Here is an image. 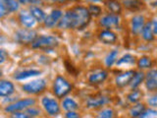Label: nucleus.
<instances>
[{
	"label": "nucleus",
	"mask_w": 157,
	"mask_h": 118,
	"mask_svg": "<svg viewBox=\"0 0 157 118\" xmlns=\"http://www.w3.org/2000/svg\"><path fill=\"white\" fill-rule=\"evenodd\" d=\"M151 23V29H152V32H153L154 36L157 33V22H156V19H153L152 21H150Z\"/></svg>",
	"instance_id": "79ce46f5"
},
{
	"label": "nucleus",
	"mask_w": 157,
	"mask_h": 118,
	"mask_svg": "<svg viewBox=\"0 0 157 118\" xmlns=\"http://www.w3.org/2000/svg\"><path fill=\"white\" fill-rule=\"evenodd\" d=\"M135 71L134 70H128L125 71L119 75H117L115 77V84L118 88H125L128 85H130V83L134 76Z\"/></svg>",
	"instance_id": "f8f14e48"
},
{
	"label": "nucleus",
	"mask_w": 157,
	"mask_h": 118,
	"mask_svg": "<svg viewBox=\"0 0 157 118\" xmlns=\"http://www.w3.org/2000/svg\"><path fill=\"white\" fill-rule=\"evenodd\" d=\"M98 38L104 44H114L117 41L118 37L111 30H102L98 34Z\"/></svg>",
	"instance_id": "2eb2a0df"
},
{
	"label": "nucleus",
	"mask_w": 157,
	"mask_h": 118,
	"mask_svg": "<svg viewBox=\"0 0 157 118\" xmlns=\"http://www.w3.org/2000/svg\"><path fill=\"white\" fill-rule=\"evenodd\" d=\"M139 118H157V111L154 108H145Z\"/></svg>",
	"instance_id": "2f4dec72"
},
{
	"label": "nucleus",
	"mask_w": 157,
	"mask_h": 118,
	"mask_svg": "<svg viewBox=\"0 0 157 118\" xmlns=\"http://www.w3.org/2000/svg\"><path fill=\"white\" fill-rule=\"evenodd\" d=\"M72 1H77V0H72Z\"/></svg>",
	"instance_id": "de8ad7c7"
},
{
	"label": "nucleus",
	"mask_w": 157,
	"mask_h": 118,
	"mask_svg": "<svg viewBox=\"0 0 157 118\" xmlns=\"http://www.w3.org/2000/svg\"><path fill=\"white\" fill-rule=\"evenodd\" d=\"M147 103L149 104V106H152L153 108H155L156 105H157V96H156V95H153L152 96L147 98Z\"/></svg>",
	"instance_id": "ea45409f"
},
{
	"label": "nucleus",
	"mask_w": 157,
	"mask_h": 118,
	"mask_svg": "<svg viewBox=\"0 0 157 118\" xmlns=\"http://www.w3.org/2000/svg\"><path fill=\"white\" fill-rule=\"evenodd\" d=\"M88 2H91V3H96V2H101L103 0H86Z\"/></svg>",
	"instance_id": "37998d69"
},
{
	"label": "nucleus",
	"mask_w": 157,
	"mask_h": 118,
	"mask_svg": "<svg viewBox=\"0 0 157 118\" xmlns=\"http://www.w3.org/2000/svg\"><path fill=\"white\" fill-rule=\"evenodd\" d=\"M8 57H9L8 52L5 50V49H0V65L6 61Z\"/></svg>",
	"instance_id": "e433bc0d"
},
{
	"label": "nucleus",
	"mask_w": 157,
	"mask_h": 118,
	"mask_svg": "<svg viewBox=\"0 0 157 118\" xmlns=\"http://www.w3.org/2000/svg\"><path fill=\"white\" fill-rule=\"evenodd\" d=\"M124 7L132 12H136L144 8V3L141 0H124L123 1Z\"/></svg>",
	"instance_id": "a211bd4d"
},
{
	"label": "nucleus",
	"mask_w": 157,
	"mask_h": 118,
	"mask_svg": "<svg viewBox=\"0 0 157 118\" xmlns=\"http://www.w3.org/2000/svg\"><path fill=\"white\" fill-rule=\"evenodd\" d=\"M73 90L72 84L69 82L65 77L58 75L53 82L52 91L54 96L57 98H64L66 97Z\"/></svg>",
	"instance_id": "f03ea898"
},
{
	"label": "nucleus",
	"mask_w": 157,
	"mask_h": 118,
	"mask_svg": "<svg viewBox=\"0 0 157 118\" xmlns=\"http://www.w3.org/2000/svg\"><path fill=\"white\" fill-rule=\"evenodd\" d=\"M137 67L140 70H144V69H151L153 66V61H152L151 57L149 56H141L136 62Z\"/></svg>",
	"instance_id": "a878e982"
},
{
	"label": "nucleus",
	"mask_w": 157,
	"mask_h": 118,
	"mask_svg": "<svg viewBox=\"0 0 157 118\" xmlns=\"http://www.w3.org/2000/svg\"><path fill=\"white\" fill-rule=\"evenodd\" d=\"M37 37V33L32 29H21L16 32L15 38L21 44H32Z\"/></svg>",
	"instance_id": "0eeeda50"
},
{
	"label": "nucleus",
	"mask_w": 157,
	"mask_h": 118,
	"mask_svg": "<svg viewBox=\"0 0 157 118\" xmlns=\"http://www.w3.org/2000/svg\"><path fill=\"white\" fill-rule=\"evenodd\" d=\"M107 78H108V72L106 70H103V69L96 70L88 76V83L94 86L101 85V84H103L106 81Z\"/></svg>",
	"instance_id": "ddd939ff"
},
{
	"label": "nucleus",
	"mask_w": 157,
	"mask_h": 118,
	"mask_svg": "<svg viewBox=\"0 0 157 118\" xmlns=\"http://www.w3.org/2000/svg\"><path fill=\"white\" fill-rule=\"evenodd\" d=\"M19 20H20V23L27 29H32L34 25H36V20L33 19L32 14L26 11V10H23V11L19 14Z\"/></svg>",
	"instance_id": "dca6fc26"
},
{
	"label": "nucleus",
	"mask_w": 157,
	"mask_h": 118,
	"mask_svg": "<svg viewBox=\"0 0 157 118\" xmlns=\"http://www.w3.org/2000/svg\"><path fill=\"white\" fill-rule=\"evenodd\" d=\"M140 34H141V37L147 42H151V41H154L155 36H154L153 32H152L150 21L149 22H145L144 26V28H142L141 32H140Z\"/></svg>",
	"instance_id": "aec40b11"
},
{
	"label": "nucleus",
	"mask_w": 157,
	"mask_h": 118,
	"mask_svg": "<svg viewBox=\"0 0 157 118\" xmlns=\"http://www.w3.org/2000/svg\"><path fill=\"white\" fill-rule=\"evenodd\" d=\"M11 118H31L25 111H17L11 113Z\"/></svg>",
	"instance_id": "c9c22d12"
},
{
	"label": "nucleus",
	"mask_w": 157,
	"mask_h": 118,
	"mask_svg": "<svg viewBox=\"0 0 157 118\" xmlns=\"http://www.w3.org/2000/svg\"><path fill=\"white\" fill-rule=\"evenodd\" d=\"M105 6L110 14L119 16L122 12V4L118 0H107L105 2Z\"/></svg>",
	"instance_id": "5701e85b"
},
{
	"label": "nucleus",
	"mask_w": 157,
	"mask_h": 118,
	"mask_svg": "<svg viewBox=\"0 0 157 118\" xmlns=\"http://www.w3.org/2000/svg\"><path fill=\"white\" fill-rule=\"evenodd\" d=\"M88 12H90V17H98L102 14V9L100 6H98L96 4H90L87 8Z\"/></svg>",
	"instance_id": "c756f323"
},
{
	"label": "nucleus",
	"mask_w": 157,
	"mask_h": 118,
	"mask_svg": "<svg viewBox=\"0 0 157 118\" xmlns=\"http://www.w3.org/2000/svg\"><path fill=\"white\" fill-rule=\"evenodd\" d=\"M40 2V0H18V3L23 4V5H28V4H36Z\"/></svg>",
	"instance_id": "a19ab883"
},
{
	"label": "nucleus",
	"mask_w": 157,
	"mask_h": 118,
	"mask_svg": "<svg viewBox=\"0 0 157 118\" xmlns=\"http://www.w3.org/2000/svg\"><path fill=\"white\" fill-rule=\"evenodd\" d=\"M58 38L54 36H46V34H42V36L37 37L32 43V47L36 49H44V50H48V49L54 48L58 45Z\"/></svg>",
	"instance_id": "7ed1b4c3"
},
{
	"label": "nucleus",
	"mask_w": 157,
	"mask_h": 118,
	"mask_svg": "<svg viewBox=\"0 0 157 118\" xmlns=\"http://www.w3.org/2000/svg\"><path fill=\"white\" fill-rule=\"evenodd\" d=\"M118 55H119V51H118L117 49H113V50H111L109 53H108L105 57V60H104L106 67L111 68L113 65H114L117 61Z\"/></svg>",
	"instance_id": "bb28decb"
},
{
	"label": "nucleus",
	"mask_w": 157,
	"mask_h": 118,
	"mask_svg": "<svg viewBox=\"0 0 157 118\" xmlns=\"http://www.w3.org/2000/svg\"><path fill=\"white\" fill-rule=\"evenodd\" d=\"M145 1H152V0H145ZM154 1H155V0H154Z\"/></svg>",
	"instance_id": "49530a36"
},
{
	"label": "nucleus",
	"mask_w": 157,
	"mask_h": 118,
	"mask_svg": "<svg viewBox=\"0 0 157 118\" xmlns=\"http://www.w3.org/2000/svg\"><path fill=\"white\" fill-rule=\"evenodd\" d=\"M63 16V12L59 9H54L51 11V13L45 17L43 21L44 26L48 29H52L55 26H57L58 22L60 21V19Z\"/></svg>",
	"instance_id": "9d476101"
},
{
	"label": "nucleus",
	"mask_w": 157,
	"mask_h": 118,
	"mask_svg": "<svg viewBox=\"0 0 157 118\" xmlns=\"http://www.w3.org/2000/svg\"><path fill=\"white\" fill-rule=\"evenodd\" d=\"M41 105L43 107L44 111H45L49 116H57L60 114L61 112V106L59 102L55 98L44 96L41 100Z\"/></svg>",
	"instance_id": "423d86ee"
},
{
	"label": "nucleus",
	"mask_w": 157,
	"mask_h": 118,
	"mask_svg": "<svg viewBox=\"0 0 157 118\" xmlns=\"http://www.w3.org/2000/svg\"><path fill=\"white\" fill-rule=\"evenodd\" d=\"M144 84L147 91L155 92L157 90V71L156 69L151 68L144 75Z\"/></svg>",
	"instance_id": "1a4fd4ad"
},
{
	"label": "nucleus",
	"mask_w": 157,
	"mask_h": 118,
	"mask_svg": "<svg viewBox=\"0 0 157 118\" xmlns=\"http://www.w3.org/2000/svg\"><path fill=\"white\" fill-rule=\"evenodd\" d=\"M5 2H6V6L9 13L16 12L19 10V3L16 0H5Z\"/></svg>",
	"instance_id": "473e14b6"
},
{
	"label": "nucleus",
	"mask_w": 157,
	"mask_h": 118,
	"mask_svg": "<svg viewBox=\"0 0 157 118\" xmlns=\"http://www.w3.org/2000/svg\"><path fill=\"white\" fill-rule=\"evenodd\" d=\"M65 66H66V69H67V71L70 73V74H74V75L76 76V74H77V70H76V68L73 66V64L70 63L69 61H65Z\"/></svg>",
	"instance_id": "4c0bfd02"
},
{
	"label": "nucleus",
	"mask_w": 157,
	"mask_h": 118,
	"mask_svg": "<svg viewBox=\"0 0 157 118\" xmlns=\"http://www.w3.org/2000/svg\"><path fill=\"white\" fill-rule=\"evenodd\" d=\"M100 26L105 28V30H111V29H117L120 25V18L118 15L114 14H107L103 16L99 21Z\"/></svg>",
	"instance_id": "6e6552de"
},
{
	"label": "nucleus",
	"mask_w": 157,
	"mask_h": 118,
	"mask_svg": "<svg viewBox=\"0 0 157 118\" xmlns=\"http://www.w3.org/2000/svg\"><path fill=\"white\" fill-rule=\"evenodd\" d=\"M115 116V112L113 110V108L107 107L104 108L99 111V113L97 114V118H114Z\"/></svg>",
	"instance_id": "7c9ffc66"
},
{
	"label": "nucleus",
	"mask_w": 157,
	"mask_h": 118,
	"mask_svg": "<svg viewBox=\"0 0 157 118\" xmlns=\"http://www.w3.org/2000/svg\"><path fill=\"white\" fill-rule=\"evenodd\" d=\"M47 83L44 79H36V80L24 84L22 86V90L29 95H38L45 91Z\"/></svg>",
	"instance_id": "20e7f679"
},
{
	"label": "nucleus",
	"mask_w": 157,
	"mask_h": 118,
	"mask_svg": "<svg viewBox=\"0 0 157 118\" xmlns=\"http://www.w3.org/2000/svg\"><path fill=\"white\" fill-rule=\"evenodd\" d=\"M36 104V98L33 97H27V98H22V100H17L11 104H8L5 107V112L7 113H13V112H17V111H24L26 110L28 107H31Z\"/></svg>",
	"instance_id": "39448f33"
},
{
	"label": "nucleus",
	"mask_w": 157,
	"mask_h": 118,
	"mask_svg": "<svg viewBox=\"0 0 157 118\" xmlns=\"http://www.w3.org/2000/svg\"><path fill=\"white\" fill-rule=\"evenodd\" d=\"M14 92L15 86L12 82L7 80H0V96H9L14 93Z\"/></svg>",
	"instance_id": "f3484780"
},
{
	"label": "nucleus",
	"mask_w": 157,
	"mask_h": 118,
	"mask_svg": "<svg viewBox=\"0 0 157 118\" xmlns=\"http://www.w3.org/2000/svg\"><path fill=\"white\" fill-rule=\"evenodd\" d=\"M25 112H26L31 118H34V117H36V116H39V115H40V113H41L40 109L37 108V107H36V105L28 107L27 109L25 110Z\"/></svg>",
	"instance_id": "72a5a7b5"
},
{
	"label": "nucleus",
	"mask_w": 157,
	"mask_h": 118,
	"mask_svg": "<svg viewBox=\"0 0 157 118\" xmlns=\"http://www.w3.org/2000/svg\"><path fill=\"white\" fill-rule=\"evenodd\" d=\"M65 118H81V114L76 111H67L65 113Z\"/></svg>",
	"instance_id": "58836bf2"
},
{
	"label": "nucleus",
	"mask_w": 157,
	"mask_h": 118,
	"mask_svg": "<svg viewBox=\"0 0 157 118\" xmlns=\"http://www.w3.org/2000/svg\"><path fill=\"white\" fill-rule=\"evenodd\" d=\"M8 14H9V12H8L5 0H0V18H3Z\"/></svg>",
	"instance_id": "f704fd0d"
},
{
	"label": "nucleus",
	"mask_w": 157,
	"mask_h": 118,
	"mask_svg": "<svg viewBox=\"0 0 157 118\" xmlns=\"http://www.w3.org/2000/svg\"><path fill=\"white\" fill-rule=\"evenodd\" d=\"M144 75H145V73L142 70L135 71V74H134V76H132V79L130 83V86H131L132 90H136V88H137L142 83H144Z\"/></svg>",
	"instance_id": "4be33fe9"
},
{
	"label": "nucleus",
	"mask_w": 157,
	"mask_h": 118,
	"mask_svg": "<svg viewBox=\"0 0 157 118\" xmlns=\"http://www.w3.org/2000/svg\"><path fill=\"white\" fill-rule=\"evenodd\" d=\"M145 24V18L144 15H135L131 21V30L134 36H140L142 28Z\"/></svg>",
	"instance_id": "9b49d317"
},
{
	"label": "nucleus",
	"mask_w": 157,
	"mask_h": 118,
	"mask_svg": "<svg viewBox=\"0 0 157 118\" xmlns=\"http://www.w3.org/2000/svg\"><path fill=\"white\" fill-rule=\"evenodd\" d=\"M52 1L57 2V3H64V2H66L67 0H52Z\"/></svg>",
	"instance_id": "c03bdc74"
},
{
	"label": "nucleus",
	"mask_w": 157,
	"mask_h": 118,
	"mask_svg": "<svg viewBox=\"0 0 157 118\" xmlns=\"http://www.w3.org/2000/svg\"><path fill=\"white\" fill-rule=\"evenodd\" d=\"M110 97L106 96H98L90 97L86 100V106L88 108H99L104 106L105 104L110 102Z\"/></svg>",
	"instance_id": "4468645a"
},
{
	"label": "nucleus",
	"mask_w": 157,
	"mask_h": 118,
	"mask_svg": "<svg viewBox=\"0 0 157 118\" xmlns=\"http://www.w3.org/2000/svg\"><path fill=\"white\" fill-rule=\"evenodd\" d=\"M136 63V57L134 55H132L130 53H127L125 55H123L121 58L117 59L116 61V65L117 66H121L124 65V64H128V65H132V64Z\"/></svg>",
	"instance_id": "c85d7f7f"
},
{
	"label": "nucleus",
	"mask_w": 157,
	"mask_h": 118,
	"mask_svg": "<svg viewBox=\"0 0 157 118\" xmlns=\"http://www.w3.org/2000/svg\"><path fill=\"white\" fill-rule=\"evenodd\" d=\"M91 17L86 7L76 6L63 14L57 27L64 30H82L90 23Z\"/></svg>",
	"instance_id": "f257e3e1"
},
{
	"label": "nucleus",
	"mask_w": 157,
	"mask_h": 118,
	"mask_svg": "<svg viewBox=\"0 0 157 118\" xmlns=\"http://www.w3.org/2000/svg\"><path fill=\"white\" fill-rule=\"evenodd\" d=\"M41 71L36 70V69H29V70H24L22 72L17 73L16 75L14 76V78L16 79L17 81H23L26 80V79L32 78V77H36L38 75H40Z\"/></svg>",
	"instance_id": "6ab92c4d"
},
{
	"label": "nucleus",
	"mask_w": 157,
	"mask_h": 118,
	"mask_svg": "<svg viewBox=\"0 0 157 118\" xmlns=\"http://www.w3.org/2000/svg\"><path fill=\"white\" fill-rule=\"evenodd\" d=\"M145 108H146V106L144 103H141V102L134 103L132 106L130 108L129 114L132 118H139V116L145 110Z\"/></svg>",
	"instance_id": "b1692460"
},
{
	"label": "nucleus",
	"mask_w": 157,
	"mask_h": 118,
	"mask_svg": "<svg viewBox=\"0 0 157 118\" xmlns=\"http://www.w3.org/2000/svg\"><path fill=\"white\" fill-rule=\"evenodd\" d=\"M144 96V93H142L141 91H140L139 88H136V90H132L129 95L127 96V100L129 102L131 103H136V102H140V100Z\"/></svg>",
	"instance_id": "cd10ccee"
},
{
	"label": "nucleus",
	"mask_w": 157,
	"mask_h": 118,
	"mask_svg": "<svg viewBox=\"0 0 157 118\" xmlns=\"http://www.w3.org/2000/svg\"><path fill=\"white\" fill-rule=\"evenodd\" d=\"M61 106L64 110L66 111H76L80 108V105L78 103L74 100L72 97H64L62 103H61Z\"/></svg>",
	"instance_id": "412c9836"
},
{
	"label": "nucleus",
	"mask_w": 157,
	"mask_h": 118,
	"mask_svg": "<svg viewBox=\"0 0 157 118\" xmlns=\"http://www.w3.org/2000/svg\"><path fill=\"white\" fill-rule=\"evenodd\" d=\"M2 75V72H1V70H0V76H1Z\"/></svg>",
	"instance_id": "a18cd8bd"
},
{
	"label": "nucleus",
	"mask_w": 157,
	"mask_h": 118,
	"mask_svg": "<svg viewBox=\"0 0 157 118\" xmlns=\"http://www.w3.org/2000/svg\"><path fill=\"white\" fill-rule=\"evenodd\" d=\"M29 13L32 14L33 19L36 20V22L38 23H43L44 19L46 17V14L44 13L43 10L37 6H32L31 9H29Z\"/></svg>",
	"instance_id": "393cba45"
}]
</instances>
